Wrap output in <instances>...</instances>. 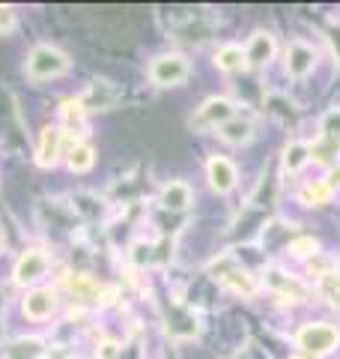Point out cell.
Segmentation results:
<instances>
[{
  "instance_id": "1",
  "label": "cell",
  "mask_w": 340,
  "mask_h": 359,
  "mask_svg": "<svg viewBox=\"0 0 340 359\" xmlns=\"http://www.w3.org/2000/svg\"><path fill=\"white\" fill-rule=\"evenodd\" d=\"M66 69H69L66 54L51 48V45H36L27 57V75L33 78V81H45V78H54V75H60Z\"/></svg>"
},
{
  "instance_id": "2",
  "label": "cell",
  "mask_w": 340,
  "mask_h": 359,
  "mask_svg": "<svg viewBox=\"0 0 340 359\" xmlns=\"http://www.w3.org/2000/svg\"><path fill=\"white\" fill-rule=\"evenodd\" d=\"M296 341L304 353H313V356H325V353H332L337 341H340V335L337 330L332 327V323H308V327H302L299 335H296Z\"/></svg>"
},
{
  "instance_id": "3",
  "label": "cell",
  "mask_w": 340,
  "mask_h": 359,
  "mask_svg": "<svg viewBox=\"0 0 340 359\" xmlns=\"http://www.w3.org/2000/svg\"><path fill=\"white\" fill-rule=\"evenodd\" d=\"M212 269L218 273L215 278H221V285H224V287H230V290H236V294H242V297H254V294H257L254 276L248 273V269H242L239 264L233 261V257H221V266L215 264Z\"/></svg>"
},
{
  "instance_id": "4",
  "label": "cell",
  "mask_w": 340,
  "mask_h": 359,
  "mask_svg": "<svg viewBox=\"0 0 340 359\" xmlns=\"http://www.w3.org/2000/svg\"><path fill=\"white\" fill-rule=\"evenodd\" d=\"M236 117V105L224 96H215L209 102H203V108H197V114L191 117V126L194 129H212V126H224L227 120Z\"/></svg>"
},
{
  "instance_id": "5",
  "label": "cell",
  "mask_w": 340,
  "mask_h": 359,
  "mask_svg": "<svg viewBox=\"0 0 340 359\" xmlns=\"http://www.w3.org/2000/svg\"><path fill=\"white\" fill-rule=\"evenodd\" d=\"M185 75H188V63L179 54H164V57H158L150 66V78L158 87H173L179 81H185Z\"/></svg>"
},
{
  "instance_id": "6",
  "label": "cell",
  "mask_w": 340,
  "mask_h": 359,
  "mask_svg": "<svg viewBox=\"0 0 340 359\" xmlns=\"http://www.w3.org/2000/svg\"><path fill=\"white\" fill-rule=\"evenodd\" d=\"M117 87H113L111 81H93L87 87V93L78 99V105H81L84 111H96V108H111L113 102H117Z\"/></svg>"
},
{
  "instance_id": "7",
  "label": "cell",
  "mask_w": 340,
  "mask_h": 359,
  "mask_svg": "<svg viewBox=\"0 0 340 359\" xmlns=\"http://www.w3.org/2000/svg\"><path fill=\"white\" fill-rule=\"evenodd\" d=\"M206 174H209V183L215 192H230L236 186V168L230 159H224V156H212Z\"/></svg>"
},
{
  "instance_id": "8",
  "label": "cell",
  "mask_w": 340,
  "mask_h": 359,
  "mask_svg": "<svg viewBox=\"0 0 340 359\" xmlns=\"http://www.w3.org/2000/svg\"><path fill=\"white\" fill-rule=\"evenodd\" d=\"M313 60H316V54L311 45H304V42H292L290 48H287V72L292 78H302V75H308L313 69Z\"/></svg>"
},
{
  "instance_id": "9",
  "label": "cell",
  "mask_w": 340,
  "mask_h": 359,
  "mask_svg": "<svg viewBox=\"0 0 340 359\" xmlns=\"http://www.w3.org/2000/svg\"><path fill=\"white\" fill-rule=\"evenodd\" d=\"M45 269H48V257H45V252H27L21 255V261L15 266V282L27 285V282H36L39 276H45Z\"/></svg>"
},
{
  "instance_id": "10",
  "label": "cell",
  "mask_w": 340,
  "mask_h": 359,
  "mask_svg": "<svg viewBox=\"0 0 340 359\" xmlns=\"http://www.w3.org/2000/svg\"><path fill=\"white\" fill-rule=\"evenodd\" d=\"M245 57L251 63H257V66L269 63L271 57H275V39H271L269 33H254L251 45H248V51H245Z\"/></svg>"
},
{
  "instance_id": "11",
  "label": "cell",
  "mask_w": 340,
  "mask_h": 359,
  "mask_svg": "<svg viewBox=\"0 0 340 359\" xmlns=\"http://www.w3.org/2000/svg\"><path fill=\"white\" fill-rule=\"evenodd\" d=\"M24 311L33 320H45L54 311V294L51 290H33V294H27V299H24Z\"/></svg>"
},
{
  "instance_id": "12",
  "label": "cell",
  "mask_w": 340,
  "mask_h": 359,
  "mask_svg": "<svg viewBox=\"0 0 340 359\" xmlns=\"http://www.w3.org/2000/svg\"><path fill=\"white\" fill-rule=\"evenodd\" d=\"M60 153H63V132L48 126L42 132V141H39V162L42 165H54Z\"/></svg>"
},
{
  "instance_id": "13",
  "label": "cell",
  "mask_w": 340,
  "mask_h": 359,
  "mask_svg": "<svg viewBox=\"0 0 340 359\" xmlns=\"http://www.w3.org/2000/svg\"><path fill=\"white\" fill-rule=\"evenodd\" d=\"M251 135H254V123L248 117H233V120H227L221 126V138L227 144H248L251 141Z\"/></svg>"
},
{
  "instance_id": "14",
  "label": "cell",
  "mask_w": 340,
  "mask_h": 359,
  "mask_svg": "<svg viewBox=\"0 0 340 359\" xmlns=\"http://www.w3.org/2000/svg\"><path fill=\"white\" fill-rule=\"evenodd\" d=\"M215 63H218V69H224V72H242L248 66V57L239 45H221L218 54H215Z\"/></svg>"
},
{
  "instance_id": "15",
  "label": "cell",
  "mask_w": 340,
  "mask_h": 359,
  "mask_svg": "<svg viewBox=\"0 0 340 359\" xmlns=\"http://www.w3.org/2000/svg\"><path fill=\"white\" fill-rule=\"evenodd\" d=\"M162 204L167 210H185L191 204V189L185 183H167L162 192Z\"/></svg>"
},
{
  "instance_id": "16",
  "label": "cell",
  "mask_w": 340,
  "mask_h": 359,
  "mask_svg": "<svg viewBox=\"0 0 340 359\" xmlns=\"http://www.w3.org/2000/svg\"><path fill=\"white\" fill-rule=\"evenodd\" d=\"M311 159V144H302V141H296V144H290L287 150H283V168L292 174V171H299V168H304V162Z\"/></svg>"
},
{
  "instance_id": "17",
  "label": "cell",
  "mask_w": 340,
  "mask_h": 359,
  "mask_svg": "<svg viewBox=\"0 0 340 359\" xmlns=\"http://www.w3.org/2000/svg\"><path fill=\"white\" fill-rule=\"evenodd\" d=\"M332 189H328L325 183H308L299 192V201L302 204H308V207H323V204H328V201H332Z\"/></svg>"
},
{
  "instance_id": "18",
  "label": "cell",
  "mask_w": 340,
  "mask_h": 359,
  "mask_svg": "<svg viewBox=\"0 0 340 359\" xmlns=\"http://www.w3.org/2000/svg\"><path fill=\"white\" fill-rule=\"evenodd\" d=\"M66 285H69V290H72L78 299H93V297L101 294V287L93 282V278H87V276H72Z\"/></svg>"
},
{
  "instance_id": "19",
  "label": "cell",
  "mask_w": 340,
  "mask_h": 359,
  "mask_svg": "<svg viewBox=\"0 0 340 359\" xmlns=\"http://www.w3.org/2000/svg\"><path fill=\"white\" fill-rule=\"evenodd\" d=\"M320 294L332 302V306L340 309V273H328L320 278Z\"/></svg>"
},
{
  "instance_id": "20",
  "label": "cell",
  "mask_w": 340,
  "mask_h": 359,
  "mask_svg": "<svg viewBox=\"0 0 340 359\" xmlns=\"http://www.w3.org/2000/svg\"><path fill=\"white\" fill-rule=\"evenodd\" d=\"M93 165V147L90 144H75V150L69 153V168L72 171H87Z\"/></svg>"
},
{
  "instance_id": "21",
  "label": "cell",
  "mask_w": 340,
  "mask_h": 359,
  "mask_svg": "<svg viewBox=\"0 0 340 359\" xmlns=\"http://www.w3.org/2000/svg\"><path fill=\"white\" fill-rule=\"evenodd\" d=\"M320 138H328V141H340V108L328 111L320 123Z\"/></svg>"
},
{
  "instance_id": "22",
  "label": "cell",
  "mask_w": 340,
  "mask_h": 359,
  "mask_svg": "<svg viewBox=\"0 0 340 359\" xmlns=\"http://www.w3.org/2000/svg\"><path fill=\"white\" fill-rule=\"evenodd\" d=\"M290 249L296 252L299 257H308V255H316V243L311 237H299V240H292Z\"/></svg>"
},
{
  "instance_id": "23",
  "label": "cell",
  "mask_w": 340,
  "mask_h": 359,
  "mask_svg": "<svg viewBox=\"0 0 340 359\" xmlns=\"http://www.w3.org/2000/svg\"><path fill=\"white\" fill-rule=\"evenodd\" d=\"M325 186L332 189V192H334V189H340V165H334L332 171H328V177H325Z\"/></svg>"
},
{
  "instance_id": "24",
  "label": "cell",
  "mask_w": 340,
  "mask_h": 359,
  "mask_svg": "<svg viewBox=\"0 0 340 359\" xmlns=\"http://www.w3.org/2000/svg\"><path fill=\"white\" fill-rule=\"evenodd\" d=\"M9 27H13V9L0 6V30H9Z\"/></svg>"
},
{
  "instance_id": "25",
  "label": "cell",
  "mask_w": 340,
  "mask_h": 359,
  "mask_svg": "<svg viewBox=\"0 0 340 359\" xmlns=\"http://www.w3.org/2000/svg\"><path fill=\"white\" fill-rule=\"evenodd\" d=\"M113 356H117V347H113V344H101L99 359H113Z\"/></svg>"
},
{
  "instance_id": "26",
  "label": "cell",
  "mask_w": 340,
  "mask_h": 359,
  "mask_svg": "<svg viewBox=\"0 0 340 359\" xmlns=\"http://www.w3.org/2000/svg\"><path fill=\"white\" fill-rule=\"evenodd\" d=\"M292 359H308V356H292Z\"/></svg>"
}]
</instances>
